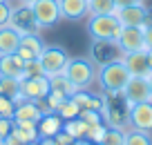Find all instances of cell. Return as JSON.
I'll list each match as a JSON object with an SVG mask.
<instances>
[{"instance_id": "19", "label": "cell", "mask_w": 152, "mask_h": 145, "mask_svg": "<svg viewBox=\"0 0 152 145\" xmlns=\"http://www.w3.org/2000/svg\"><path fill=\"white\" fill-rule=\"evenodd\" d=\"M63 130V118L54 112L43 114V118L38 121V134L40 136H54Z\"/></svg>"}, {"instance_id": "9", "label": "cell", "mask_w": 152, "mask_h": 145, "mask_svg": "<svg viewBox=\"0 0 152 145\" xmlns=\"http://www.w3.org/2000/svg\"><path fill=\"white\" fill-rule=\"evenodd\" d=\"M7 25H9L11 29H16L20 36H25V34H36L38 29H40L38 23L34 20V14H31V9H29V5H25V2L18 9L11 7V18H9Z\"/></svg>"}, {"instance_id": "1", "label": "cell", "mask_w": 152, "mask_h": 145, "mask_svg": "<svg viewBox=\"0 0 152 145\" xmlns=\"http://www.w3.org/2000/svg\"><path fill=\"white\" fill-rule=\"evenodd\" d=\"M96 80H99L101 89H103L105 94H121L123 87H125V83L130 80V71L125 69V65L121 60L103 63V65H99Z\"/></svg>"}, {"instance_id": "33", "label": "cell", "mask_w": 152, "mask_h": 145, "mask_svg": "<svg viewBox=\"0 0 152 145\" xmlns=\"http://www.w3.org/2000/svg\"><path fill=\"white\" fill-rule=\"evenodd\" d=\"M11 130H14V118H2L0 116V143L11 134Z\"/></svg>"}, {"instance_id": "3", "label": "cell", "mask_w": 152, "mask_h": 145, "mask_svg": "<svg viewBox=\"0 0 152 145\" xmlns=\"http://www.w3.org/2000/svg\"><path fill=\"white\" fill-rule=\"evenodd\" d=\"M63 74L67 76V80H69L76 89H87L96 80L94 63H90L87 58H69V63H67Z\"/></svg>"}, {"instance_id": "20", "label": "cell", "mask_w": 152, "mask_h": 145, "mask_svg": "<svg viewBox=\"0 0 152 145\" xmlns=\"http://www.w3.org/2000/svg\"><path fill=\"white\" fill-rule=\"evenodd\" d=\"M103 14H116L114 0H87V16H103Z\"/></svg>"}, {"instance_id": "40", "label": "cell", "mask_w": 152, "mask_h": 145, "mask_svg": "<svg viewBox=\"0 0 152 145\" xmlns=\"http://www.w3.org/2000/svg\"><path fill=\"white\" fill-rule=\"evenodd\" d=\"M148 85H150V101H152V74L148 76Z\"/></svg>"}, {"instance_id": "10", "label": "cell", "mask_w": 152, "mask_h": 145, "mask_svg": "<svg viewBox=\"0 0 152 145\" xmlns=\"http://www.w3.org/2000/svg\"><path fill=\"white\" fill-rule=\"evenodd\" d=\"M128 123L134 127V130L152 132V101L130 105V109H128Z\"/></svg>"}, {"instance_id": "11", "label": "cell", "mask_w": 152, "mask_h": 145, "mask_svg": "<svg viewBox=\"0 0 152 145\" xmlns=\"http://www.w3.org/2000/svg\"><path fill=\"white\" fill-rule=\"evenodd\" d=\"M121 63L125 65V69L130 71V76H150V63H148V52H130L121 56Z\"/></svg>"}, {"instance_id": "21", "label": "cell", "mask_w": 152, "mask_h": 145, "mask_svg": "<svg viewBox=\"0 0 152 145\" xmlns=\"http://www.w3.org/2000/svg\"><path fill=\"white\" fill-rule=\"evenodd\" d=\"M49 78V87L54 89V92H58V94H63V96H67L69 98L72 94L76 92V87L67 80V76L65 74H56V76H47Z\"/></svg>"}, {"instance_id": "16", "label": "cell", "mask_w": 152, "mask_h": 145, "mask_svg": "<svg viewBox=\"0 0 152 145\" xmlns=\"http://www.w3.org/2000/svg\"><path fill=\"white\" fill-rule=\"evenodd\" d=\"M43 109H40V103H36V101H27L25 98L23 103L16 105V112H14V121H34L38 123L40 118H43Z\"/></svg>"}, {"instance_id": "41", "label": "cell", "mask_w": 152, "mask_h": 145, "mask_svg": "<svg viewBox=\"0 0 152 145\" xmlns=\"http://www.w3.org/2000/svg\"><path fill=\"white\" fill-rule=\"evenodd\" d=\"M148 63H150V69H152V49H148Z\"/></svg>"}, {"instance_id": "26", "label": "cell", "mask_w": 152, "mask_h": 145, "mask_svg": "<svg viewBox=\"0 0 152 145\" xmlns=\"http://www.w3.org/2000/svg\"><path fill=\"white\" fill-rule=\"evenodd\" d=\"M123 138H125L123 127H107L105 138L101 141V145H123Z\"/></svg>"}, {"instance_id": "39", "label": "cell", "mask_w": 152, "mask_h": 145, "mask_svg": "<svg viewBox=\"0 0 152 145\" xmlns=\"http://www.w3.org/2000/svg\"><path fill=\"white\" fill-rule=\"evenodd\" d=\"M72 145H96V143H92L90 138H76V141H72Z\"/></svg>"}, {"instance_id": "17", "label": "cell", "mask_w": 152, "mask_h": 145, "mask_svg": "<svg viewBox=\"0 0 152 145\" xmlns=\"http://www.w3.org/2000/svg\"><path fill=\"white\" fill-rule=\"evenodd\" d=\"M23 65H25V60L18 54L0 56V76H9V78L23 80Z\"/></svg>"}, {"instance_id": "12", "label": "cell", "mask_w": 152, "mask_h": 145, "mask_svg": "<svg viewBox=\"0 0 152 145\" xmlns=\"http://www.w3.org/2000/svg\"><path fill=\"white\" fill-rule=\"evenodd\" d=\"M45 49V42L38 38V34H25L20 36V45H18V56L23 60H36Z\"/></svg>"}, {"instance_id": "13", "label": "cell", "mask_w": 152, "mask_h": 145, "mask_svg": "<svg viewBox=\"0 0 152 145\" xmlns=\"http://www.w3.org/2000/svg\"><path fill=\"white\" fill-rule=\"evenodd\" d=\"M123 52L119 49L116 42H107V40H94V52H92V58H94L99 65L103 63H112V60H121Z\"/></svg>"}, {"instance_id": "8", "label": "cell", "mask_w": 152, "mask_h": 145, "mask_svg": "<svg viewBox=\"0 0 152 145\" xmlns=\"http://www.w3.org/2000/svg\"><path fill=\"white\" fill-rule=\"evenodd\" d=\"M49 92H52V87H49L47 76H34V78H23L20 80V94H23L27 101L43 103Z\"/></svg>"}, {"instance_id": "31", "label": "cell", "mask_w": 152, "mask_h": 145, "mask_svg": "<svg viewBox=\"0 0 152 145\" xmlns=\"http://www.w3.org/2000/svg\"><path fill=\"white\" fill-rule=\"evenodd\" d=\"M65 98H67V96H63V94H58V92H54V89H52V92L47 94V98H45V103L49 105L47 112H56V107H58Z\"/></svg>"}, {"instance_id": "22", "label": "cell", "mask_w": 152, "mask_h": 145, "mask_svg": "<svg viewBox=\"0 0 152 145\" xmlns=\"http://www.w3.org/2000/svg\"><path fill=\"white\" fill-rule=\"evenodd\" d=\"M20 94V80L18 78H9V76H0V96L14 101Z\"/></svg>"}, {"instance_id": "18", "label": "cell", "mask_w": 152, "mask_h": 145, "mask_svg": "<svg viewBox=\"0 0 152 145\" xmlns=\"http://www.w3.org/2000/svg\"><path fill=\"white\" fill-rule=\"evenodd\" d=\"M20 45V34L16 29H11L9 25L0 27V56H7V54H16Z\"/></svg>"}, {"instance_id": "35", "label": "cell", "mask_w": 152, "mask_h": 145, "mask_svg": "<svg viewBox=\"0 0 152 145\" xmlns=\"http://www.w3.org/2000/svg\"><path fill=\"white\" fill-rule=\"evenodd\" d=\"M114 5H116V9H121V7H132V5H145V0H114Z\"/></svg>"}, {"instance_id": "37", "label": "cell", "mask_w": 152, "mask_h": 145, "mask_svg": "<svg viewBox=\"0 0 152 145\" xmlns=\"http://www.w3.org/2000/svg\"><path fill=\"white\" fill-rule=\"evenodd\" d=\"M36 145H58V143H56V138H54V136H40Z\"/></svg>"}, {"instance_id": "28", "label": "cell", "mask_w": 152, "mask_h": 145, "mask_svg": "<svg viewBox=\"0 0 152 145\" xmlns=\"http://www.w3.org/2000/svg\"><path fill=\"white\" fill-rule=\"evenodd\" d=\"M105 132H107V125H105V123H99V125H90V127H87L85 136L92 141V143L101 145V141L105 138Z\"/></svg>"}, {"instance_id": "27", "label": "cell", "mask_w": 152, "mask_h": 145, "mask_svg": "<svg viewBox=\"0 0 152 145\" xmlns=\"http://www.w3.org/2000/svg\"><path fill=\"white\" fill-rule=\"evenodd\" d=\"M34 76H45L43 71V65H40V60H25L23 65V78H34Z\"/></svg>"}, {"instance_id": "42", "label": "cell", "mask_w": 152, "mask_h": 145, "mask_svg": "<svg viewBox=\"0 0 152 145\" xmlns=\"http://www.w3.org/2000/svg\"><path fill=\"white\" fill-rule=\"evenodd\" d=\"M20 2H25V5H31V2H34V0H20Z\"/></svg>"}, {"instance_id": "23", "label": "cell", "mask_w": 152, "mask_h": 145, "mask_svg": "<svg viewBox=\"0 0 152 145\" xmlns=\"http://www.w3.org/2000/svg\"><path fill=\"white\" fill-rule=\"evenodd\" d=\"M63 132H67V134L76 141V138H83V136H85L87 125L76 116V118H69V121H63Z\"/></svg>"}, {"instance_id": "29", "label": "cell", "mask_w": 152, "mask_h": 145, "mask_svg": "<svg viewBox=\"0 0 152 145\" xmlns=\"http://www.w3.org/2000/svg\"><path fill=\"white\" fill-rule=\"evenodd\" d=\"M78 118H81V121L85 123L87 127H90V125H99V123H103V116H101L99 109H81Z\"/></svg>"}, {"instance_id": "5", "label": "cell", "mask_w": 152, "mask_h": 145, "mask_svg": "<svg viewBox=\"0 0 152 145\" xmlns=\"http://www.w3.org/2000/svg\"><path fill=\"white\" fill-rule=\"evenodd\" d=\"M34 14V20L38 23V27H52L61 18V9H58V0H34L29 5Z\"/></svg>"}, {"instance_id": "7", "label": "cell", "mask_w": 152, "mask_h": 145, "mask_svg": "<svg viewBox=\"0 0 152 145\" xmlns=\"http://www.w3.org/2000/svg\"><path fill=\"white\" fill-rule=\"evenodd\" d=\"M116 45L123 54L130 52H148L145 47V36H143V27H123L116 38Z\"/></svg>"}, {"instance_id": "30", "label": "cell", "mask_w": 152, "mask_h": 145, "mask_svg": "<svg viewBox=\"0 0 152 145\" xmlns=\"http://www.w3.org/2000/svg\"><path fill=\"white\" fill-rule=\"evenodd\" d=\"M14 112H16V103L7 96H0V116L2 118H14Z\"/></svg>"}, {"instance_id": "43", "label": "cell", "mask_w": 152, "mask_h": 145, "mask_svg": "<svg viewBox=\"0 0 152 145\" xmlns=\"http://www.w3.org/2000/svg\"><path fill=\"white\" fill-rule=\"evenodd\" d=\"M0 145H2V143H0Z\"/></svg>"}, {"instance_id": "25", "label": "cell", "mask_w": 152, "mask_h": 145, "mask_svg": "<svg viewBox=\"0 0 152 145\" xmlns=\"http://www.w3.org/2000/svg\"><path fill=\"white\" fill-rule=\"evenodd\" d=\"M54 114H58V116H61L63 121H69V118H76L78 114H81V107H78V105L74 103V98L69 96V98H65L61 105H58Z\"/></svg>"}, {"instance_id": "6", "label": "cell", "mask_w": 152, "mask_h": 145, "mask_svg": "<svg viewBox=\"0 0 152 145\" xmlns=\"http://www.w3.org/2000/svg\"><path fill=\"white\" fill-rule=\"evenodd\" d=\"M123 101L130 105H137V103H148L150 101V85H148L145 76H130V80L125 83L123 92H121Z\"/></svg>"}, {"instance_id": "15", "label": "cell", "mask_w": 152, "mask_h": 145, "mask_svg": "<svg viewBox=\"0 0 152 145\" xmlns=\"http://www.w3.org/2000/svg\"><path fill=\"white\" fill-rule=\"evenodd\" d=\"M116 18H119L121 27H141L143 18H145V5L121 7L116 9Z\"/></svg>"}, {"instance_id": "4", "label": "cell", "mask_w": 152, "mask_h": 145, "mask_svg": "<svg viewBox=\"0 0 152 145\" xmlns=\"http://www.w3.org/2000/svg\"><path fill=\"white\" fill-rule=\"evenodd\" d=\"M40 65H43V71L45 76H56V74H63L69 63V54L63 49V47H56V45H45L43 54L38 56Z\"/></svg>"}, {"instance_id": "2", "label": "cell", "mask_w": 152, "mask_h": 145, "mask_svg": "<svg viewBox=\"0 0 152 145\" xmlns=\"http://www.w3.org/2000/svg\"><path fill=\"white\" fill-rule=\"evenodd\" d=\"M121 23L116 18V14H103V16H90L87 20V34L94 40H107V42H116L121 34Z\"/></svg>"}, {"instance_id": "24", "label": "cell", "mask_w": 152, "mask_h": 145, "mask_svg": "<svg viewBox=\"0 0 152 145\" xmlns=\"http://www.w3.org/2000/svg\"><path fill=\"white\" fill-rule=\"evenodd\" d=\"M123 145H152L150 132H141V130H125V138Z\"/></svg>"}, {"instance_id": "36", "label": "cell", "mask_w": 152, "mask_h": 145, "mask_svg": "<svg viewBox=\"0 0 152 145\" xmlns=\"http://www.w3.org/2000/svg\"><path fill=\"white\" fill-rule=\"evenodd\" d=\"M143 36H145V47L152 49V25L150 27H143Z\"/></svg>"}, {"instance_id": "32", "label": "cell", "mask_w": 152, "mask_h": 145, "mask_svg": "<svg viewBox=\"0 0 152 145\" xmlns=\"http://www.w3.org/2000/svg\"><path fill=\"white\" fill-rule=\"evenodd\" d=\"M11 18V5L9 0H0V27H5Z\"/></svg>"}, {"instance_id": "38", "label": "cell", "mask_w": 152, "mask_h": 145, "mask_svg": "<svg viewBox=\"0 0 152 145\" xmlns=\"http://www.w3.org/2000/svg\"><path fill=\"white\" fill-rule=\"evenodd\" d=\"M152 25V9H145V18H143L141 27H150Z\"/></svg>"}, {"instance_id": "14", "label": "cell", "mask_w": 152, "mask_h": 145, "mask_svg": "<svg viewBox=\"0 0 152 145\" xmlns=\"http://www.w3.org/2000/svg\"><path fill=\"white\" fill-rule=\"evenodd\" d=\"M58 9L63 20L78 23L87 16V0H58Z\"/></svg>"}, {"instance_id": "34", "label": "cell", "mask_w": 152, "mask_h": 145, "mask_svg": "<svg viewBox=\"0 0 152 145\" xmlns=\"http://www.w3.org/2000/svg\"><path fill=\"white\" fill-rule=\"evenodd\" d=\"M54 138H56L58 145H72V141H74L69 134H67V132H63V130L58 132V134H54Z\"/></svg>"}]
</instances>
